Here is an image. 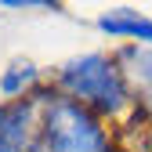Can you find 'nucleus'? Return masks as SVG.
<instances>
[{"instance_id": "nucleus-1", "label": "nucleus", "mask_w": 152, "mask_h": 152, "mask_svg": "<svg viewBox=\"0 0 152 152\" xmlns=\"http://www.w3.org/2000/svg\"><path fill=\"white\" fill-rule=\"evenodd\" d=\"M54 91H62L65 98L87 105L91 112H102V116H116L130 105L127 72L116 65V58L98 51L69 58L54 76Z\"/></svg>"}, {"instance_id": "nucleus-2", "label": "nucleus", "mask_w": 152, "mask_h": 152, "mask_svg": "<svg viewBox=\"0 0 152 152\" xmlns=\"http://www.w3.org/2000/svg\"><path fill=\"white\" fill-rule=\"evenodd\" d=\"M44 152H116L98 112L65 98L62 91H47V109L40 123Z\"/></svg>"}, {"instance_id": "nucleus-3", "label": "nucleus", "mask_w": 152, "mask_h": 152, "mask_svg": "<svg viewBox=\"0 0 152 152\" xmlns=\"http://www.w3.org/2000/svg\"><path fill=\"white\" fill-rule=\"evenodd\" d=\"M36 98L0 102V152H29L36 141Z\"/></svg>"}, {"instance_id": "nucleus-4", "label": "nucleus", "mask_w": 152, "mask_h": 152, "mask_svg": "<svg viewBox=\"0 0 152 152\" xmlns=\"http://www.w3.org/2000/svg\"><path fill=\"white\" fill-rule=\"evenodd\" d=\"M98 29L109 36H127V40H138V44H152V18L141 11H130V7L105 11L98 18Z\"/></svg>"}, {"instance_id": "nucleus-5", "label": "nucleus", "mask_w": 152, "mask_h": 152, "mask_svg": "<svg viewBox=\"0 0 152 152\" xmlns=\"http://www.w3.org/2000/svg\"><path fill=\"white\" fill-rule=\"evenodd\" d=\"M33 91H40V69H36L33 58H15L4 76H0V94H7V98H29Z\"/></svg>"}, {"instance_id": "nucleus-6", "label": "nucleus", "mask_w": 152, "mask_h": 152, "mask_svg": "<svg viewBox=\"0 0 152 152\" xmlns=\"http://www.w3.org/2000/svg\"><path fill=\"white\" fill-rule=\"evenodd\" d=\"M120 58H130V62H134V72H130V76H134L141 98L152 105V51H138V54L134 51H123Z\"/></svg>"}, {"instance_id": "nucleus-7", "label": "nucleus", "mask_w": 152, "mask_h": 152, "mask_svg": "<svg viewBox=\"0 0 152 152\" xmlns=\"http://www.w3.org/2000/svg\"><path fill=\"white\" fill-rule=\"evenodd\" d=\"M7 11H54V4H44V0H4Z\"/></svg>"}]
</instances>
